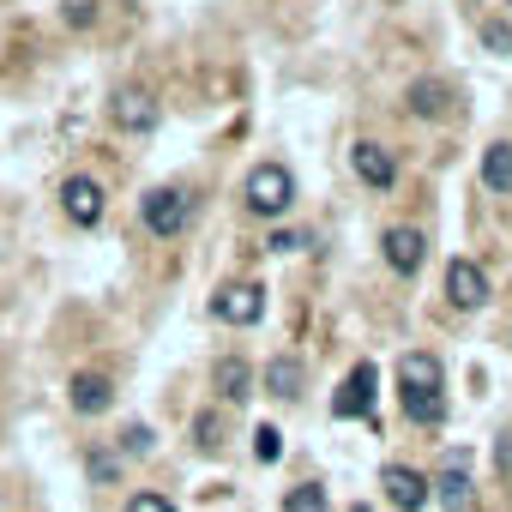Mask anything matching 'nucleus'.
I'll return each instance as SVG.
<instances>
[{
  "mask_svg": "<svg viewBox=\"0 0 512 512\" xmlns=\"http://www.w3.org/2000/svg\"><path fill=\"white\" fill-rule=\"evenodd\" d=\"M241 199H247V211H253V217H284V211H290V199H296V181H290V169H284V163H260V169L247 175Z\"/></svg>",
  "mask_w": 512,
  "mask_h": 512,
  "instance_id": "obj_1",
  "label": "nucleus"
},
{
  "mask_svg": "<svg viewBox=\"0 0 512 512\" xmlns=\"http://www.w3.org/2000/svg\"><path fill=\"white\" fill-rule=\"evenodd\" d=\"M187 217H193V199L181 193V187H151L145 199H139V223L151 229V235H181L187 229Z\"/></svg>",
  "mask_w": 512,
  "mask_h": 512,
  "instance_id": "obj_2",
  "label": "nucleus"
},
{
  "mask_svg": "<svg viewBox=\"0 0 512 512\" xmlns=\"http://www.w3.org/2000/svg\"><path fill=\"white\" fill-rule=\"evenodd\" d=\"M434 500L446 506V512H470V500H476V482H470V452L464 446H452L446 458H440V470H434Z\"/></svg>",
  "mask_w": 512,
  "mask_h": 512,
  "instance_id": "obj_3",
  "label": "nucleus"
},
{
  "mask_svg": "<svg viewBox=\"0 0 512 512\" xmlns=\"http://www.w3.org/2000/svg\"><path fill=\"white\" fill-rule=\"evenodd\" d=\"M211 314L229 320V326H260V314H266V290H260V284H223V290L211 296Z\"/></svg>",
  "mask_w": 512,
  "mask_h": 512,
  "instance_id": "obj_4",
  "label": "nucleus"
},
{
  "mask_svg": "<svg viewBox=\"0 0 512 512\" xmlns=\"http://www.w3.org/2000/svg\"><path fill=\"white\" fill-rule=\"evenodd\" d=\"M374 386H380V368H374V362H356V368H350V380L332 392V416H338V422L368 416V410H374Z\"/></svg>",
  "mask_w": 512,
  "mask_h": 512,
  "instance_id": "obj_5",
  "label": "nucleus"
},
{
  "mask_svg": "<svg viewBox=\"0 0 512 512\" xmlns=\"http://www.w3.org/2000/svg\"><path fill=\"white\" fill-rule=\"evenodd\" d=\"M380 253H386V266H392L398 278H410V272H422L428 235H422V229H410V223H392V229L380 235Z\"/></svg>",
  "mask_w": 512,
  "mask_h": 512,
  "instance_id": "obj_6",
  "label": "nucleus"
},
{
  "mask_svg": "<svg viewBox=\"0 0 512 512\" xmlns=\"http://www.w3.org/2000/svg\"><path fill=\"white\" fill-rule=\"evenodd\" d=\"M61 211H67L79 229L103 223V187H97L91 175H67V181H61Z\"/></svg>",
  "mask_w": 512,
  "mask_h": 512,
  "instance_id": "obj_7",
  "label": "nucleus"
},
{
  "mask_svg": "<svg viewBox=\"0 0 512 512\" xmlns=\"http://www.w3.org/2000/svg\"><path fill=\"white\" fill-rule=\"evenodd\" d=\"M380 488H386V500L398 506V512H422L428 506V476L422 470H410V464H386V476H380Z\"/></svg>",
  "mask_w": 512,
  "mask_h": 512,
  "instance_id": "obj_8",
  "label": "nucleus"
},
{
  "mask_svg": "<svg viewBox=\"0 0 512 512\" xmlns=\"http://www.w3.org/2000/svg\"><path fill=\"white\" fill-rule=\"evenodd\" d=\"M109 115H115V127H121V133H151V127H157V97H151V91H139V85H127V91H115Z\"/></svg>",
  "mask_w": 512,
  "mask_h": 512,
  "instance_id": "obj_9",
  "label": "nucleus"
},
{
  "mask_svg": "<svg viewBox=\"0 0 512 512\" xmlns=\"http://www.w3.org/2000/svg\"><path fill=\"white\" fill-rule=\"evenodd\" d=\"M446 302H452V308H464V314L488 302V278H482V266H476V260H452V266H446Z\"/></svg>",
  "mask_w": 512,
  "mask_h": 512,
  "instance_id": "obj_10",
  "label": "nucleus"
},
{
  "mask_svg": "<svg viewBox=\"0 0 512 512\" xmlns=\"http://www.w3.org/2000/svg\"><path fill=\"white\" fill-rule=\"evenodd\" d=\"M440 380H446V368H440L434 350H404L398 356V392H440Z\"/></svg>",
  "mask_w": 512,
  "mask_h": 512,
  "instance_id": "obj_11",
  "label": "nucleus"
},
{
  "mask_svg": "<svg viewBox=\"0 0 512 512\" xmlns=\"http://www.w3.org/2000/svg\"><path fill=\"white\" fill-rule=\"evenodd\" d=\"M350 163H356V175H362L368 187H380V193L398 181V163H392V151H386V145H374V139H362V145L350 151Z\"/></svg>",
  "mask_w": 512,
  "mask_h": 512,
  "instance_id": "obj_12",
  "label": "nucleus"
},
{
  "mask_svg": "<svg viewBox=\"0 0 512 512\" xmlns=\"http://www.w3.org/2000/svg\"><path fill=\"white\" fill-rule=\"evenodd\" d=\"M67 398H73L79 416H103L115 404V386H109V374H73L67 380Z\"/></svg>",
  "mask_w": 512,
  "mask_h": 512,
  "instance_id": "obj_13",
  "label": "nucleus"
},
{
  "mask_svg": "<svg viewBox=\"0 0 512 512\" xmlns=\"http://www.w3.org/2000/svg\"><path fill=\"white\" fill-rule=\"evenodd\" d=\"M211 386H217V398H223V404H241V398H247V386H253V368H247L241 356H223V362L211 368Z\"/></svg>",
  "mask_w": 512,
  "mask_h": 512,
  "instance_id": "obj_14",
  "label": "nucleus"
},
{
  "mask_svg": "<svg viewBox=\"0 0 512 512\" xmlns=\"http://www.w3.org/2000/svg\"><path fill=\"white\" fill-rule=\"evenodd\" d=\"M302 386H308V368L296 356H272L266 362V392L272 398H302Z\"/></svg>",
  "mask_w": 512,
  "mask_h": 512,
  "instance_id": "obj_15",
  "label": "nucleus"
},
{
  "mask_svg": "<svg viewBox=\"0 0 512 512\" xmlns=\"http://www.w3.org/2000/svg\"><path fill=\"white\" fill-rule=\"evenodd\" d=\"M398 404H404V416L422 422V428H440V422H446V398H440V392H398Z\"/></svg>",
  "mask_w": 512,
  "mask_h": 512,
  "instance_id": "obj_16",
  "label": "nucleus"
},
{
  "mask_svg": "<svg viewBox=\"0 0 512 512\" xmlns=\"http://www.w3.org/2000/svg\"><path fill=\"white\" fill-rule=\"evenodd\" d=\"M482 187L488 193H512V145H488L482 151Z\"/></svg>",
  "mask_w": 512,
  "mask_h": 512,
  "instance_id": "obj_17",
  "label": "nucleus"
},
{
  "mask_svg": "<svg viewBox=\"0 0 512 512\" xmlns=\"http://www.w3.org/2000/svg\"><path fill=\"white\" fill-rule=\"evenodd\" d=\"M446 85H434V79H416L410 85V115H422V121H434V115H446Z\"/></svg>",
  "mask_w": 512,
  "mask_h": 512,
  "instance_id": "obj_18",
  "label": "nucleus"
},
{
  "mask_svg": "<svg viewBox=\"0 0 512 512\" xmlns=\"http://www.w3.org/2000/svg\"><path fill=\"white\" fill-rule=\"evenodd\" d=\"M284 512H326V488H320V482L290 488V494H284Z\"/></svg>",
  "mask_w": 512,
  "mask_h": 512,
  "instance_id": "obj_19",
  "label": "nucleus"
},
{
  "mask_svg": "<svg viewBox=\"0 0 512 512\" xmlns=\"http://www.w3.org/2000/svg\"><path fill=\"white\" fill-rule=\"evenodd\" d=\"M193 440H199L205 452H217V446H223V416H217V410H199V416H193Z\"/></svg>",
  "mask_w": 512,
  "mask_h": 512,
  "instance_id": "obj_20",
  "label": "nucleus"
},
{
  "mask_svg": "<svg viewBox=\"0 0 512 512\" xmlns=\"http://www.w3.org/2000/svg\"><path fill=\"white\" fill-rule=\"evenodd\" d=\"M85 470H91V482H115V476H121V452H109V446H97V452L85 458Z\"/></svg>",
  "mask_w": 512,
  "mask_h": 512,
  "instance_id": "obj_21",
  "label": "nucleus"
},
{
  "mask_svg": "<svg viewBox=\"0 0 512 512\" xmlns=\"http://www.w3.org/2000/svg\"><path fill=\"white\" fill-rule=\"evenodd\" d=\"M253 452H260V464H278V452H284V434H278L272 422H260V428H253Z\"/></svg>",
  "mask_w": 512,
  "mask_h": 512,
  "instance_id": "obj_22",
  "label": "nucleus"
},
{
  "mask_svg": "<svg viewBox=\"0 0 512 512\" xmlns=\"http://www.w3.org/2000/svg\"><path fill=\"white\" fill-rule=\"evenodd\" d=\"M151 446H157V434H151V428H145V422H133V428H127V434H121V452H127V458H145V452H151Z\"/></svg>",
  "mask_w": 512,
  "mask_h": 512,
  "instance_id": "obj_23",
  "label": "nucleus"
},
{
  "mask_svg": "<svg viewBox=\"0 0 512 512\" xmlns=\"http://www.w3.org/2000/svg\"><path fill=\"white\" fill-rule=\"evenodd\" d=\"M61 19H67L73 31H85V25L97 19V0H61Z\"/></svg>",
  "mask_w": 512,
  "mask_h": 512,
  "instance_id": "obj_24",
  "label": "nucleus"
},
{
  "mask_svg": "<svg viewBox=\"0 0 512 512\" xmlns=\"http://www.w3.org/2000/svg\"><path fill=\"white\" fill-rule=\"evenodd\" d=\"M482 43H488L494 55H506V49H512V31H506L500 19H488V25H482Z\"/></svg>",
  "mask_w": 512,
  "mask_h": 512,
  "instance_id": "obj_25",
  "label": "nucleus"
},
{
  "mask_svg": "<svg viewBox=\"0 0 512 512\" xmlns=\"http://www.w3.org/2000/svg\"><path fill=\"white\" fill-rule=\"evenodd\" d=\"M266 247H272V253H296V247H308V235H302V229H272Z\"/></svg>",
  "mask_w": 512,
  "mask_h": 512,
  "instance_id": "obj_26",
  "label": "nucleus"
},
{
  "mask_svg": "<svg viewBox=\"0 0 512 512\" xmlns=\"http://www.w3.org/2000/svg\"><path fill=\"white\" fill-rule=\"evenodd\" d=\"M127 512H175V506H169L163 494H151V488H145V494H133V500H127Z\"/></svg>",
  "mask_w": 512,
  "mask_h": 512,
  "instance_id": "obj_27",
  "label": "nucleus"
},
{
  "mask_svg": "<svg viewBox=\"0 0 512 512\" xmlns=\"http://www.w3.org/2000/svg\"><path fill=\"white\" fill-rule=\"evenodd\" d=\"M494 464H500V470H506V476H512V428H506V434H500V440H494Z\"/></svg>",
  "mask_w": 512,
  "mask_h": 512,
  "instance_id": "obj_28",
  "label": "nucleus"
},
{
  "mask_svg": "<svg viewBox=\"0 0 512 512\" xmlns=\"http://www.w3.org/2000/svg\"><path fill=\"white\" fill-rule=\"evenodd\" d=\"M350 512H374V506H350Z\"/></svg>",
  "mask_w": 512,
  "mask_h": 512,
  "instance_id": "obj_29",
  "label": "nucleus"
},
{
  "mask_svg": "<svg viewBox=\"0 0 512 512\" xmlns=\"http://www.w3.org/2000/svg\"><path fill=\"white\" fill-rule=\"evenodd\" d=\"M506 7H512V0H506Z\"/></svg>",
  "mask_w": 512,
  "mask_h": 512,
  "instance_id": "obj_30",
  "label": "nucleus"
}]
</instances>
